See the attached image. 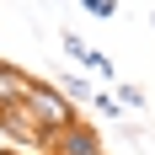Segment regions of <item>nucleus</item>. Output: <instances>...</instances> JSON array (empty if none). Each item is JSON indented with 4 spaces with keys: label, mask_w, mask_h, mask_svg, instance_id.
<instances>
[{
    "label": "nucleus",
    "mask_w": 155,
    "mask_h": 155,
    "mask_svg": "<svg viewBox=\"0 0 155 155\" xmlns=\"http://www.w3.org/2000/svg\"><path fill=\"white\" fill-rule=\"evenodd\" d=\"M21 107H27V118H32V123L43 128V139L75 123V102H70V96H64L59 86H48V80H38V75H32L27 96H21Z\"/></svg>",
    "instance_id": "f257e3e1"
},
{
    "label": "nucleus",
    "mask_w": 155,
    "mask_h": 155,
    "mask_svg": "<svg viewBox=\"0 0 155 155\" xmlns=\"http://www.w3.org/2000/svg\"><path fill=\"white\" fill-rule=\"evenodd\" d=\"M59 43H64V54H70V59H75V64H86L91 75H102V80H118V70H112V59H107V54H102V48H91V43H86V38H75V32H64Z\"/></svg>",
    "instance_id": "7ed1b4c3"
},
{
    "label": "nucleus",
    "mask_w": 155,
    "mask_h": 155,
    "mask_svg": "<svg viewBox=\"0 0 155 155\" xmlns=\"http://www.w3.org/2000/svg\"><path fill=\"white\" fill-rule=\"evenodd\" d=\"M112 96H118V107H123V112H139V107H144V91H139V86H128V80H123Z\"/></svg>",
    "instance_id": "423d86ee"
},
{
    "label": "nucleus",
    "mask_w": 155,
    "mask_h": 155,
    "mask_svg": "<svg viewBox=\"0 0 155 155\" xmlns=\"http://www.w3.org/2000/svg\"><path fill=\"white\" fill-rule=\"evenodd\" d=\"M0 155H21V150H5V144H0Z\"/></svg>",
    "instance_id": "1a4fd4ad"
},
{
    "label": "nucleus",
    "mask_w": 155,
    "mask_h": 155,
    "mask_svg": "<svg viewBox=\"0 0 155 155\" xmlns=\"http://www.w3.org/2000/svg\"><path fill=\"white\" fill-rule=\"evenodd\" d=\"M80 5H86L91 16H102V21H107V16H118V0H80Z\"/></svg>",
    "instance_id": "0eeeda50"
},
{
    "label": "nucleus",
    "mask_w": 155,
    "mask_h": 155,
    "mask_svg": "<svg viewBox=\"0 0 155 155\" xmlns=\"http://www.w3.org/2000/svg\"><path fill=\"white\" fill-rule=\"evenodd\" d=\"M48 155H102V144H96V128L70 123V128H59V134H48Z\"/></svg>",
    "instance_id": "f03ea898"
},
{
    "label": "nucleus",
    "mask_w": 155,
    "mask_h": 155,
    "mask_svg": "<svg viewBox=\"0 0 155 155\" xmlns=\"http://www.w3.org/2000/svg\"><path fill=\"white\" fill-rule=\"evenodd\" d=\"M91 102H96V112H102V118H123V107H118V96H96V91H91Z\"/></svg>",
    "instance_id": "6e6552de"
},
{
    "label": "nucleus",
    "mask_w": 155,
    "mask_h": 155,
    "mask_svg": "<svg viewBox=\"0 0 155 155\" xmlns=\"http://www.w3.org/2000/svg\"><path fill=\"white\" fill-rule=\"evenodd\" d=\"M59 91L80 107V102H91V80H86V75H64V80H59Z\"/></svg>",
    "instance_id": "39448f33"
},
{
    "label": "nucleus",
    "mask_w": 155,
    "mask_h": 155,
    "mask_svg": "<svg viewBox=\"0 0 155 155\" xmlns=\"http://www.w3.org/2000/svg\"><path fill=\"white\" fill-rule=\"evenodd\" d=\"M27 86H32V75H27V70H16V64H5V59H0V107H21Z\"/></svg>",
    "instance_id": "20e7f679"
}]
</instances>
